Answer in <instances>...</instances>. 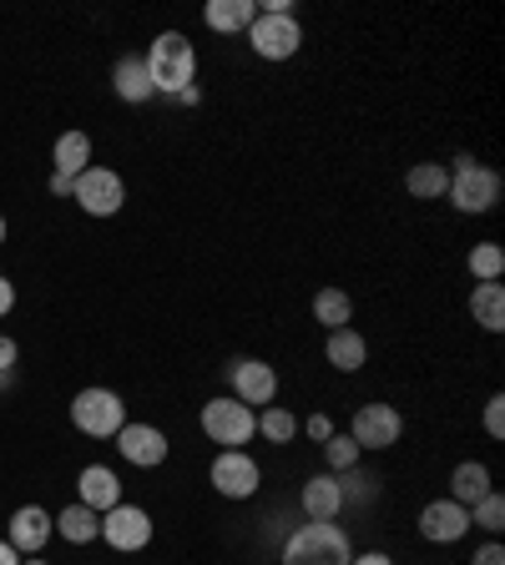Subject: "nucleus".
I'll return each instance as SVG.
<instances>
[{"label": "nucleus", "mask_w": 505, "mask_h": 565, "mask_svg": "<svg viewBox=\"0 0 505 565\" xmlns=\"http://www.w3.org/2000/svg\"><path fill=\"white\" fill-rule=\"evenodd\" d=\"M349 565H394V555H385V551H365V555H354Z\"/></svg>", "instance_id": "nucleus-36"}, {"label": "nucleus", "mask_w": 505, "mask_h": 565, "mask_svg": "<svg viewBox=\"0 0 505 565\" xmlns=\"http://www.w3.org/2000/svg\"><path fill=\"white\" fill-rule=\"evenodd\" d=\"M485 435L505 439V394H491V404H485Z\"/></svg>", "instance_id": "nucleus-31"}, {"label": "nucleus", "mask_w": 505, "mask_h": 565, "mask_svg": "<svg viewBox=\"0 0 505 565\" xmlns=\"http://www.w3.org/2000/svg\"><path fill=\"white\" fill-rule=\"evenodd\" d=\"M298 429H304V435L314 439V445H324V439L334 435V419H329V414H308V419L298 424Z\"/></svg>", "instance_id": "nucleus-32"}, {"label": "nucleus", "mask_w": 505, "mask_h": 565, "mask_svg": "<svg viewBox=\"0 0 505 565\" xmlns=\"http://www.w3.org/2000/svg\"><path fill=\"white\" fill-rule=\"evenodd\" d=\"M147 76H152V92L162 96H182L188 86H198V46H192L182 31H162L147 51Z\"/></svg>", "instance_id": "nucleus-1"}, {"label": "nucleus", "mask_w": 505, "mask_h": 565, "mask_svg": "<svg viewBox=\"0 0 505 565\" xmlns=\"http://www.w3.org/2000/svg\"><path fill=\"white\" fill-rule=\"evenodd\" d=\"M359 455H365V449L354 445L349 435H339V429H334V435L324 439V459H329V475H344V470H354V465H359Z\"/></svg>", "instance_id": "nucleus-30"}, {"label": "nucleus", "mask_w": 505, "mask_h": 565, "mask_svg": "<svg viewBox=\"0 0 505 565\" xmlns=\"http://www.w3.org/2000/svg\"><path fill=\"white\" fill-rule=\"evenodd\" d=\"M404 435V414L394 404H359L349 419V439L359 449H394Z\"/></svg>", "instance_id": "nucleus-9"}, {"label": "nucleus", "mask_w": 505, "mask_h": 565, "mask_svg": "<svg viewBox=\"0 0 505 565\" xmlns=\"http://www.w3.org/2000/svg\"><path fill=\"white\" fill-rule=\"evenodd\" d=\"M102 541L122 555L147 551V545H152V515L141 505H127V500H122V505H112L102 515Z\"/></svg>", "instance_id": "nucleus-10"}, {"label": "nucleus", "mask_w": 505, "mask_h": 565, "mask_svg": "<svg viewBox=\"0 0 505 565\" xmlns=\"http://www.w3.org/2000/svg\"><path fill=\"white\" fill-rule=\"evenodd\" d=\"M471 318L481 323L485 333L505 329V288L501 282H475L471 288Z\"/></svg>", "instance_id": "nucleus-23"}, {"label": "nucleus", "mask_w": 505, "mask_h": 565, "mask_svg": "<svg viewBox=\"0 0 505 565\" xmlns=\"http://www.w3.org/2000/svg\"><path fill=\"white\" fill-rule=\"evenodd\" d=\"M471 565H505V545L501 541H485L481 551L471 555Z\"/></svg>", "instance_id": "nucleus-33"}, {"label": "nucleus", "mask_w": 505, "mask_h": 565, "mask_svg": "<svg viewBox=\"0 0 505 565\" xmlns=\"http://www.w3.org/2000/svg\"><path fill=\"white\" fill-rule=\"evenodd\" d=\"M11 308H15V282L6 278V273H0V318L11 313Z\"/></svg>", "instance_id": "nucleus-35"}, {"label": "nucleus", "mask_w": 505, "mask_h": 565, "mask_svg": "<svg viewBox=\"0 0 505 565\" xmlns=\"http://www.w3.org/2000/svg\"><path fill=\"white\" fill-rule=\"evenodd\" d=\"M177 102H182V106H198V102H202V86H188V92L177 96Z\"/></svg>", "instance_id": "nucleus-39"}, {"label": "nucleus", "mask_w": 505, "mask_h": 565, "mask_svg": "<svg viewBox=\"0 0 505 565\" xmlns=\"http://www.w3.org/2000/svg\"><path fill=\"white\" fill-rule=\"evenodd\" d=\"M465 268H471L475 282H501V273H505V247H501V243H475L471 258H465Z\"/></svg>", "instance_id": "nucleus-27"}, {"label": "nucleus", "mask_w": 505, "mask_h": 565, "mask_svg": "<svg viewBox=\"0 0 505 565\" xmlns=\"http://www.w3.org/2000/svg\"><path fill=\"white\" fill-rule=\"evenodd\" d=\"M76 494H82L86 510L106 515L112 505H122V475L112 470V465H86V470L76 475Z\"/></svg>", "instance_id": "nucleus-15"}, {"label": "nucleus", "mask_w": 505, "mask_h": 565, "mask_svg": "<svg viewBox=\"0 0 505 565\" xmlns=\"http://www.w3.org/2000/svg\"><path fill=\"white\" fill-rule=\"evenodd\" d=\"M202 435L223 449H243L248 439L259 435V409L238 404L233 394H218V399L202 404Z\"/></svg>", "instance_id": "nucleus-5"}, {"label": "nucleus", "mask_w": 505, "mask_h": 565, "mask_svg": "<svg viewBox=\"0 0 505 565\" xmlns=\"http://www.w3.org/2000/svg\"><path fill=\"white\" fill-rule=\"evenodd\" d=\"M314 323H324V329H349V323H354V298L349 294H344V288H334V282H329V288H318V294H314Z\"/></svg>", "instance_id": "nucleus-25"}, {"label": "nucleus", "mask_w": 505, "mask_h": 565, "mask_svg": "<svg viewBox=\"0 0 505 565\" xmlns=\"http://www.w3.org/2000/svg\"><path fill=\"white\" fill-rule=\"evenodd\" d=\"M404 188H410V198H420V202H440L450 192V167L445 162H414L410 172H404Z\"/></svg>", "instance_id": "nucleus-24"}, {"label": "nucleus", "mask_w": 505, "mask_h": 565, "mask_svg": "<svg viewBox=\"0 0 505 565\" xmlns=\"http://www.w3.org/2000/svg\"><path fill=\"white\" fill-rule=\"evenodd\" d=\"M21 565H51V561H41V555H21Z\"/></svg>", "instance_id": "nucleus-40"}, {"label": "nucleus", "mask_w": 505, "mask_h": 565, "mask_svg": "<svg viewBox=\"0 0 505 565\" xmlns=\"http://www.w3.org/2000/svg\"><path fill=\"white\" fill-rule=\"evenodd\" d=\"M228 384H233V399L248 404V409L278 404V369L263 364V359H238V364H228Z\"/></svg>", "instance_id": "nucleus-11"}, {"label": "nucleus", "mask_w": 505, "mask_h": 565, "mask_svg": "<svg viewBox=\"0 0 505 565\" xmlns=\"http://www.w3.org/2000/svg\"><path fill=\"white\" fill-rule=\"evenodd\" d=\"M471 525L501 535V530H505V494L501 490H491V494H481V500H475V505H471Z\"/></svg>", "instance_id": "nucleus-29"}, {"label": "nucleus", "mask_w": 505, "mask_h": 565, "mask_svg": "<svg viewBox=\"0 0 505 565\" xmlns=\"http://www.w3.org/2000/svg\"><path fill=\"white\" fill-rule=\"evenodd\" d=\"M51 167H56V177H76L92 167V137L86 131H61L56 147H51Z\"/></svg>", "instance_id": "nucleus-19"}, {"label": "nucleus", "mask_w": 505, "mask_h": 565, "mask_svg": "<svg viewBox=\"0 0 505 565\" xmlns=\"http://www.w3.org/2000/svg\"><path fill=\"white\" fill-rule=\"evenodd\" d=\"M208 484L223 494V500H253L263 484V470L248 449H223V455L208 465Z\"/></svg>", "instance_id": "nucleus-8"}, {"label": "nucleus", "mask_w": 505, "mask_h": 565, "mask_svg": "<svg viewBox=\"0 0 505 565\" xmlns=\"http://www.w3.org/2000/svg\"><path fill=\"white\" fill-rule=\"evenodd\" d=\"M112 92L122 96V102H152V76H147V61L141 56H122L117 66H112Z\"/></svg>", "instance_id": "nucleus-20"}, {"label": "nucleus", "mask_w": 505, "mask_h": 565, "mask_svg": "<svg viewBox=\"0 0 505 565\" xmlns=\"http://www.w3.org/2000/svg\"><path fill=\"white\" fill-rule=\"evenodd\" d=\"M51 192H56V198H71V177H56V172H51Z\"/></svg>", "instance_id": "nucleus-38"}, {"label": "nucleus", "mask_w": 505, "mask_h": 565, "mask_svg": "<svg viewBox=\"0 0 505 565\" xmlns=\"http://www.w3.org/2000/svg\"><path fill=\"white\" fill-rule=\"evenodd\" d=\"M0 565H21V551L11 541H0Z\"/></svg>", "instance_id": "nucleus-37"}, {"label": "nucleus", "mask_w": 505, "mask_h": 565, "mask_svg": "<svg viewBox=\"0 0 505 565\" xmlns=\"http://www.w3.org/2000/svg\"><path fill=\"white\" fill-rule=\"evenodd\" d=\"M334 480H339L344 505H369V500L379 494V475L359 470V465H354V470H344V475H334Z\"/></svg>", "instance_id": "nucleus-28"}, {"label": "nucleus", "mask_w": 505, "mask_h": 565, "mask_svg": "<svg viewBox=\"0 0 505 565\" xmlns=\"http://www.w3.org/2000/svg\"><path fill=\"white\" fill-rule=\"evenodd\" d=\"M71 202L86 212V217H117L127 207V182H122L112 167H86L76 182H71Z\"/></svg>", "instance_id": "nucleus-7"}, {"label": "nucleus", "mask_w": 505, "mask_h": 565, "mask_svg": "<svg viewBox=\"0 0 505 565\" xmlns=\"http://www.w3.org/2000/svg\"><path fill=\"white\" fill-rule=\"evenodd\" d=\"M420 535L430 545H455L471 535V510L455 505V500H430L420 510Z\"/></svg>", "instance_id": "nucleus-13"}, {"label": "nucleus", "mask_w": 505, "mask_h": 565, "mask_svg": "<svg viewBox=\"0 0 505 565\" xmlns=\"http://www.w3.org/2000/svg\"><path fill=\"white\" fill-rule=\"evenodd\" d=\"M298 505H304L308 520H339V510H344L339 480H334V475H314V480H304V490H298Z\"/></svg>", "instance_id": "nucleus-18"}, {"label": "nucleus", "mask_w": 505, "mask_h": 565, "mask_svg": "<svg viewBox=\"0 0 505 565\" xmlns=\"http://www.w3.org/2000/svg\"><path fill=\"white\" fill-rule=\"evenodd\" d=\"M71 424L86 439H117L122 424H127V404H122L117 388H82L71 399Z\"/></svg>", "instance_id": "nucleus-4"}, {"label": "nucleus", "mask_w": 505, "mask_h": 565, "mask_svg": "<svg viewBox=\"0 0 505 565\" xmlns=\"http://www.w3.org/2000/svg\"><path fill=\"white\" fill-rule=\"evenodd\" d=\"M243 35L259 61H294L298 46H304V25L294 21V11H259V21Z\"/></svg>", "instance_id": "nucleus-6"}, {"label": "nucleus", "mask_w": 505, "mask_h": 565, "mask_svg": "<svg viewBox=\"0 0 505 565\" xmlns=\"http://www.w3.org/2000/svg\"><path fill=\"white\" fill-rule=\"evenodd\" d=\"M117 449L127 465H137V470H157V465H167V455H172V445H167V435L157 424H131V419L122 424Z\"/></svg>", "instance_id": "nucleus-12"}, {"label": "nucleus", "mask_w": 505, "mask_h": 565, "mask_svg": "<svg viewBox=\"0 0 505 565\" xmlns=\"http://www.w3.org/2000/svg\"><path fill=\"white\" fill-rule=\"evenodd\" d=\"M15 359H21V343H15V339H6V333H0V374H11V369H15Z\"/></svg>", "instance_id": "nucleus-34"}, {"label": "nucleus", "mask_w": 505, "mask_h": 565, "mask_svg": "<svg viewBox=\"0 0 505 565\" xmlns=\"http://www.w3.org/2000/svg\"><path fill=\"white\" fill-rule=\"evenodd\" d=\"M354 545L344 525L334 520H304V525L283 541V565H349Z\"/></svg>", "instance_id": "nucleus-2"}, {"label": "nucleus", "mask_w": 505, "mask_h": 565, "mask_svg": "<svg viewBox=\"0 0 505 565\" xmlns=\"http://www.w3.org/2000/svg\"><path fill=\"white\" fill-rule=\"evenodd\" d=\"M491 465H481V459H465V465H455V475H450V500L455 505L471 510L481 494H491Z\"/></svg>", "instance_id": "nucleus-21"}, {"label": "nucleus", "mask_w": 505, "mask_h": 565, "mask_svg": "<svg viewBox=\"0 0 505 565\" xmlns=\"http://www.w3.org/2000/svg\"><path fill=\"white\" fill-rule=\"evenodd\" d=\"M445 198H450V207L465 212V217H485V212H495V202H501V172L475 162V157H455Z\"/></svg>", "instance_id": "nucleus-3"}, {"label": "nucleus", "mask_w": 505, "mask_h": 565, "mask_svg": "<svg viewBox=\"0 0 505 565\" xmlns=\"http://www.w3.org/2000/svg\"><path fill=\"white\" fill-rule=\"evenodd\" d=\"M0 243H6V217H0Z\"/></svg>", "instance_id": "nucleus-41"}, {"label": "nucleus", "mask_w": 505, "mask_h": 565, "mask_svg": "<svg viewBox=\"0 0 505 565\" xmlns=\"http://www.w3.org/2000/svg\"><path fill=\"white\" fill-rule=\"evenodd\" d=\"M51 535H56V515H46L41 505H21L11 515V525H6V541L21 555H41V545H46Z\"/></svg>", "instance_id": "nucleus-14"}, {"label": "nucleus", "mask_w": 505, "mask_h": 565, "mask_svg": "<svg viewBox=\"0 0 505 565\" xmlns=\"http://www.w3.org/2000/svg\"><path fill=\"white\" fill-rule=\"evenodd\" d=\"M324 359H329V369H339V374H359V369L369 364V343H365V333L354 329H334L329 333V343H324Z\"/></svg>", "instance_id": "nucleus-17"}, {"label": "nucleus", "mask_w": 505, "mask_h": 565, "mask_svg": "<svg viewBox=\"0 0 505 565\" xmlns=\"http://www.w3.org/2000/svg\"><path fill=\"white\" fill-rule=\"evenodd\" d=\"M259 435L269 439V445H294L298 435V414L283 409V404H269V409H259Z\"/></svg>", "instance_id": "nucleus-26"}, {"label": "nucleus", "mask_w": 505, "mask_h": 565, "mask_svg": "<svg viewBox=\"0 0 505 565\" xmlns=\"http://www.w3.org/2000/svg\"><path fill=\"white\" fill-rule=\"evenodd\" d=\"M56 535L66 545H92V541H102V515H96V510H86L82 500H76V505H66L56 515Z\"/></svg>", "instance_id": "nucleus-22"}, {"label": "nucleus", "mask_w": 505, "mask_h": 565, "mask_svg": "<svg viewBox=\"0 0 505 565\" xmlns=\"http://www.w3.org/2000/svg\"><path fill=\"white\" fill-rule=\"evenodd\" d=\"M202 21L218 35H243L248 25L259 21V0H208V6H202Z\"/></svg>", "instance_id": "nucleus-16"}]
</instances>
